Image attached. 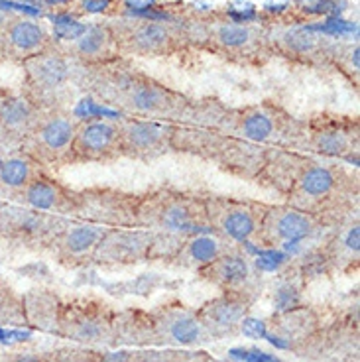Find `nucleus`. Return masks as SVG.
Here are the masks:
<instances>
[{
  "label": "nucleus",
  "mask_w": 360,
  "mask_h": 362,
  "mask_svg": "<svg viewBox=\"0 0 360 362\" xmlns=\"http://www.w3.org/2000/svg\"><path fill=\"white\" fill-rule=\"evenodd\" d=\"M26 325H32L40 331L57 333L59 327V315H62V303L55 293L44 288L26 291L22 296Z\"/></svg>",
  "instance_id": "obj_18"
},
{
  "label": "nucleus",
  "mask_w": 360,
  "mask_h": 362,
  "mask_svg": "<svg viewBox=\"0 0 360 362\" xmlns=\"http://www.w3.org/2000/svg\"><path fill=\"white\" fill-rule=\"evenodd\" d=\"M0 325H26L22 296L0 278Z\"/></svg>",
  "instance_id": "obj_25"
},
{
  "label": "nucleus",
  "mask_w": 360,
  "mask_h": 362,
  "mask_svg": "<svg viewBox=\"0 0 360 362\" xmlns=\"http://www.w3.org/2000/svg\"><path fill=\"white\" fill-rule=\"evenodd\" d=\"M50 4H64V2H69V0H47Z\"/></svg>",
  "instance_id": "obj_42"
},
{
  "label": "nucleus",
  "mask_w": 360,
  "mask_h": 362,
  "mask_svg": "<svg viewBox=\"0 0 360 362\" xmlns=\"http://www.w3.org/2000/svg\"><path fill=\"white\" fill-rule=\"evenodd\" d=\"M42 115L44 110L28 95L0 90V124L18 144L34 130Z\"/></svg>",
  "instance_id": "obj_13"
},
{
  "label": "nucleus",
  "mask_w": 360,
  "mask_h": 362,
  "mask_svg": "<svg viewBox=\"0 0 360 362\" xmlns=\"http://www.w3.org/2000/svg\"><path fill=\"white\" fill-rule=\"evenodd\" d=\"M120 130V150L136 158H156L171 148L173 127L158 120H127Z\"/></svg>",
  "instance_id": "obj_8"
},
{
  "label": "nucleus",
  "mask_w": 360,
  "mask_h": 362,
  "mask_svg": "<svg viewBox=\"0 0 360 362\" xmlns=\"http://www.w3.org/2000/svg\"><path fill=\"white\" fill-rule=\"evenodd\" d=\"M105 226L93 225V223H81V225L62 228L52 238L55 245L57 256L64 264H79L91 260L95 248L99 245L100 236L105 235Z\"/></svg>",
  "instance_id": "obj_14"
},
{
  "label": "nucleus",
  "mask_w": 360,
  "mask_h": 362,
  "mask_svg": "<svg viewBox=\"0 0 360 362\" xmlns=\"http://www.w3.org/2000/svg\"><path fill=\"white\" fill-rule=\"evenodd\" d=\"M284 262H286V254L276 252V250L262 252L260 256H258V260H256L258 268H262V270H266V272L276 270V268H279Z\"/></svg>",
  "instance_id": "obj_34"
},
{
  "label": "nucleus",
  "mask_w": 360,
  "mask_h": 362,
  "mask_svg": "<svg viewBox=\"0 0 360 362\" xmlns=\"http://www.w3.org/2000/svg\"><path fill=\"white\" fill-rule=\"evenodd\" d=\"M0 30H2V34H0L2 52L16 55V57H24V59L40 54V49L44 47L45 40H47L44 30L32 20H18V22H12L10 26L4 24Z\"/></svg>",
  "instance_id": "obj_17"
},
{
  "label": "nucleus",
  "mask_w": 360,
  "mask_h": 362,
  "mask_svg": "<svg viewBox=\"0 0 360 362\" xmlns=\"http://www.w3.org/2000/svg\"><path fill=\"white\" fill-rule=\"evenodd\" d=\"M225 252V243L211 235H197L187 238L181 245L180 252L175 254L173 260H180L183 266L191 268H203L205 264L213 262L215 258L223 256Z\"/></svg>",
  "instance_id": "obj_22"
},
{
  "label": "nucleus",
  "mask_w": 360,
  "mask_h": 362,
  "mask_svg": "<svg viewBox=\"0 0 360 362\" xmlns=\"http://www.w3.org/2000/svg\"><path fill=\"white\" fill-rule=\"evenodd\" d=\"M24 205L30 209H36L42 213H71L75 205V193L67 191L44 173H40L36 180H32L22 189Z\"/></svg>",
  "instance_id": "obj_16"
},
{
  "label": "nucleus",
  "mask_w": 360,
  "mask_h": 362,
  "mask_svg": "<svg viewBox=\"0 0 360 362\" xmlns=\"http://www.w3.org/2000/svg\"><path fill=\"white\" fill-rule=\"evenodd\" d=\"M286 44L291 52H296V54H307V52H311L313 47L317 45V37L315 34L309 30V28H289L288 32H286Z\"/></svg>",
  "instance_id": "obj_30"
},
{
  "label": "nucleus",
  "mask_w": 360,
  "mask_h": 362,
  "mask_svg": "<svg viewBox=\"0 0 360 362\" xmlns=\"http://www.w3.org/2000/svg\"><path fill=\"white\" fill-rule=\"evenodd\" d=\"M77 127L71 118L62 112H45L40 117L34 130L22 140L20 152L34 158L42 165L69 160L73 138Z\"/></svg>",
  "instance_id": "obj_2"
},
{
  "label": "nucleus",
  "mask_w": 360,
  "mask_h": 362,
  "mask_svg": "<svg viewBox=\"0 0 360 362\" xmlns=\"http://www.w3.org/2000/svg\"><path fill=\"white\" fill-rule=\"evenodd\" d=\"M130 362H175V353H162V351H144L134 353Z\"/></svg>",
  "instance_id": "obj_35"
},
{
  "label": "nucleus",
  "mask_w": 360,
  "mask_h": 362,
  "mask_svg": "<svg viewBox=\"0 0 360 362\" xmlns=\"http://www.w3.org/2000/svg\"><path fill=\"white\" fill-rule=\"evenodd\" d=\"M4 24H6V18H4V14L0 12V28L4 26Z\"/></svg>",
  "instance_id": "obj_43"
},
{
  "label": "nucleus",
  "mask_w": 360,
  "mask_h": 362,
  "mask_svg": "<svg viewBox=\"0 0 360 362\" xmlns=\"http://www.w3.org/2000/svg\"><path fill=\"white\" fill-rule=\"evenodd\" d=\"M132 42H134L138 49L158 52V49H163L166 45L170 44V32L162 24L150 22V24H144V26L136 30L132 34Z\"/></svg>",
  "instance_id": "obj_26"
},
{
  "label": "nucleus",
  "mask_w": 360,
  "mask_h": 362,
  "mask_svg": "<svg viewBox=\"0 0 360 362\" xmlns=\"http://www.w3.org/2000/svg\"><path fill=\"white\" fill-rule=\"evenodd\" d=\"M77 40H79V42H77L79 54L85 55V57H99V55L105 54V49H107L110 34H108L107 28L89 26L85 28V32H83Z\"/></svg>",
  "instance_id": "obj_27"
},
{
  "label": "nucleus",
  "mask_w": 360,
  "mask_h": 362,
  "mask_svg": "<svg viewBox=\"0 0 360 362\" xmlns=\"http://www.w3.org/2000/svg\"><path fill=\"white\" fill-rule=\"evenodd\" d=\"M240 331L248 339H266L268 331H266V323L260 319H252V317H244L240 323Z\"/></svg>",
  "instance_id": "obj_33"
},
{
  "label": "nucleus",
  "mask_w": 360,
  "mask_h": 362,
  "mask_svg": "<svg viewBox=\"0 0 360 362\" xmlns=\"http://www.w3.org/2000/svg\"><path fill=\"white\" fill-rule=\"evenodd\" d=\"M297 305V290L288 284V286H281L278 291H276V308H278L279 313L288 311V309L296 308Z\"/></svg>",
  "instance_id": "obj_32"
},
{
  "label": "nucleus",
  "mask_w": 360,
  "mask_h": 362,
  "mask_svg": "<svg viewBox=\"0 0 360 362\" xmlns=\"http://www.w3.org/2000/svg\"><path fill=\"white\" fill-rule=\"evenodd\" d=\"M335 183H337V177L329 168L313 165V168H307L306 172L299 175L297 187L301 191V195H306L309 199H323L327 195H331Z\"/></svg>",
  "instance_id": "obj_23"
},
{
  "label": "nucleus",
  "mask_w": 360,
  "mask_h": 362,
  "mask_svg": "<svg viewBox=\"0 0 360 362\" xmlns=\"http://www.w3.org/2000/svg\"><path fill=\"white\" fill-rule=\"evenodd\" d=\"M42 173V163L24 152L6 156L0 162V183L12 191H22L32 180Z\"/></svg>",
  "instance_id": "obj_21"
},
{
  "label": "nucleus",
  "mask_w": 360,
  "mask_h": 362,
  "mask_svg": "<svg viewBox=\"0 0 360 362\" xmlns=\"http://www.w3.org/2000/svg\"><path fill=\"white\" fill-rule=\"evenodd\" d=\"M132 353L128 351H118V353H107L103 356H97V362H130Z\"/></svg>",
  "instance_id": "obj_39"
},
{
  "label": "nucleus",
  "mask_w": 360,
  "mask_h": 362,
  "mask_svg": "<svg viewBox=\"0 0 360 362\" xmlns=\"http://www.w3.org/2000/svg\"><path fill=\"white\" fill-rule=\"evenodd\" d=\"M152 245V233L148 228L118 226L107 228L100 236L99 245L91 260L105 266H128V264L148 260V250Z\"/></svg>",
  "instance_id": "obj_4"
},
{
  "label": "nucleus",
  "mask_w": 360,
  "mask_h": 362,
  "mask_svg": "<svg viewBox=\"0 0 360 362\" xmlns=\"http://www.w3.org/2000/svg\"><path fill=\"white\" fill-rule=\"evenodd\" d=\"M205 207L211 228L221 230L236 243H248L258 233L262 213L256 205L226 197H207Z\"/></svg>",
  "instance_id": "obj_6"
},
{
  "label": "nucleus",
  "mask_w": 360,
  "mask_h": 362,
  "mask_svg": "<svg viewBox=\"0 0 360 362\" xmlns=\"http://www.w3.org/2000/svg\"><path fill=\"white\" fill-rule=\"evenodd\" d=\"M294 2L307 12H329L333 6L329 0H294Z\"/></svg>",
  "instance_id": "obj_37"
},
{
  "label": "nucleus",
  "mask_w": 360,
  "mask_h": 362,
  "mask_svg": "<svg viewBox=\"0 0 360 362\" xmlns=\"http://www.w3.org/2000/svg\"><path fill=\"white\" fill-rule=\"evenodd\" d=\"M246 299L240 293H226L223 298L209 301L205 308L195 313L207 337H226L236 333L246 317Z\"/></svg>",
  "instance_id": "obj_12"
},
{
  "label": "nucleus",
  "mask_w": 360,
  "mask_h": 362,
  "mask_svg": "<svg viewBox=\"0 0 360 362\" xmlns=\"http://www.w3.org/2000/svg\"><path fill=\"white\" fill-rule=\"evenodd\" d=\"M0 362H45L36 353H0Z\"/></svg>",
  "instance_id": "obj_36"
},
{
  "label": "nucleus",
  "mask_w": 360,
  "mask_h": 362,
  "mask_svg": "<svg viewBox=\"0 0 360 362\" xmlns=\"http://www.w3.org/2000/svg\"><path fill=\"white\" fill-rule=\"evenodd\" d=\"M216 40L226 47H240L248 44L250 30L246 26H236V24H223L216 28Z\"/></svg>",
  "instance_id": "obj_31"
},
{
  "label": "nucleus",
  "mask_w": 360,
  "mask_h": 362,
  "mask_svg": "<svg viewBox=\"0 0 360 362\" xmlns=\"http://www.w3.org/2000/svg\"><path fill=\"white\" fill-rule=\"evenodd\" d=\"M24 67H26L28 81L32 87V93L28 97L44 110L50 97L57 89H62L69 79V64L62 55L36 54L24 59Z\"/></svg>",
  "instance_id": "obj_10"
},
{
  "label": "nucleus",
  "mask_w": 360,
  "mask_h": 362,
  "mask_svg": "<svg viewBox=\"0 0 360 362\" xmlns=\"http://www.w3.org/2000/svg\"><path fill=\"white\" fill-rule=\"evenodd\" d=\"M136 226L148 228L153 235L173 236L181 240L209 235L213 230L209 225L205 199L171 191H160L138 199Z\"/></svg>",
  "instance_id": "obj_1"
},
{
  "label": "nucleus",
  "mask_w": 360,
  "mask_h": 362,
  "mask_svg": "<svg viewBox=\"0 0 360 362\" xmlns=\"http://www.w3.org/2000/svg\"><path fill=\"white\" fill-rule=\"evenodd\" d=\"M153 321V337L156 341L162 343H178V344H195L199 341H205V329L199 323L197 315H193L185 309H171L163 311L162 315L152 319Z\"/></svg>",
  "instance_id": "obj_15"
},
{
  "label": "nucleus",
  "mask_w": 360,
  "mask_h": 362,
  "mask_svg": "<svg viewBox=\"0 0 360 362\" xmlns=\"http://www.w3.org/2000/svg\"><path fill=\"white\" fill-rule=\"evenodd\" d=\"M313 327H315V317L307 309L291 308L278 317V331L281 339L286 341L307 339V335L313 331Z\"/></svg>",
  "instance_id": "obj_24"
},
{
  "label": "nucleus",
  "mask_w": 360,
  "mask_h": 362,
  "mask_svg": "<svg viewBox=\"0 0 360 362\" xmlns=\"http://www.w3.org/2000/svg\"><path fill=\"white\" fill-rule=\"evenodd\" d=\"M14 150H20V144L16 140H12L8 132L0 124V154L10 156V152H14Z\"/></svg>",
  "instance_id": "obj_38"
},
{
  "label": "nucleus",
  "mask_w": 360,
  "mask_h": 362,
  "mask_svg": "<svg viewBox=\"0 0 360 362\" xmlns=\"http://www.w3.org/2000/svg\"><path fill=\"white\" fill-rule=\"evenodd\" d=\"M108 4H110V0H85L83 2L85 10H89V12H103Z\"/></svg>",
  "instance_id": "obj_40"
},
{
  "label": "nucleus",
  "mask_w": 360,
  "mask_h": 362,
  "mask_svg": "<svg viewBox=\"0 0 360 362\" xmlns=\"http://www.w3.org/2000/svg\"><path fill=\"white\" fill-rule=\"evenodd\" d=\"M57 333L71 337L79 343H110L115 335V327L108 321L103 309L87 305H69L62 308Z\"/></svg>",
  "instance_id": "obj_9"
},
{
  "label": "nucleus",
  "mask_w": 360,
  "mask_h": 362,
  "mask_svg": "<svg viewBox=\"0 0 360 362\" xmlns=\"http://www.w3.org/2000/svg\"><path fill=\"white\" fill-rule=\"evenodd\" d=\"M240 132L250 142H264L274 132V120L268 115H264V112H252V115L243 118Z\"/></svg>",
  "instance_id": "obj_28"
},
{
  "label": "nucleus",
  "mask_w": 360,
  "mask_h": 362,
  "mask_svg": "<svg viewBox=\"0 0 360 362\" xmlns=\"http://www.w3.org/2000/svg\"><path fill=\"white\" fill-rule=\"evenodd\" d=\"M127 107L138 115H173L180 109V103L173 99L170 90L150 83H136L127 90Z\"/></svg>",
  "instance_id": "obj_19"
},
{
  "label": "nucleus",
  "mask_w": 360,
  "mask_h": 362,
  "mask_svg": "<svg viewBox=\"0 0 360 362\" xmlns=\"http://www.w3.org/2000/svg\"><path fill=\"white\" fill-rule=\"evenodd\" d=\"M349 136L342 130H323L315 136L317 152L325 156H342L349 150Z\"/></svg>",
  "instance_id": "obj_29"
},
{
  "label": "nucleus",
  "mask_w": 360,
  "mask_h": 362,
  "mask_svg": "<svg viewBox=\"0 0 360 362\" xmlns=\"http://www.w3.org/2000/svg\"><path fill=\"white\" fill-rule=\"evenodd\" d=\"M199 272L205 280L213 281L215 286L225 290H236L250 278V266L246 258L228 252L215 258L213 262L205 264L203 268H199Z\"/></svg>",
  "instance_id": "obj_20"
},
{
  "label": "nucleus",
  "mask_w": 360,
  "mask_h": 362,
  "mask_svg": "<svg viewBox=\"0 0 360 362\" xmlns=\"http://www.w3.org/2000/svg\"><path fill=\"white\" fill-rule=\"evenodd\" d=\"M289 0H266L264 2V6L268 10H284L288 8Z\"/></svg>",
  "instance_id": "obj_41"
},
{
  "label": "nucleus",
  "mask_w": 360,
  "mask_h": 362,
  "mask_svg": "<svg viewBox=\"0 0 360 362\" xmlns=\"http://www.w3.org/2000/svg\"><path fill=\"white\" fill-rule=\"evenodd\" d=\"M120 150V130L107 120H91L77 128L69 160H103Z\"/></svg>",
  "instance_id": "obj_11"
},
{
  "label": "nucleus",
  "mask_w": 360,
  "mask_h": 362,
  "mask_svg": "<svg viewBox=\"0 0 360 362\" xmlns=\"http://www.w3.org/2000/svg\"><path fill=\"white\" fill-rule=\"evenodd\" d=\"M138 199L112 189H89L75 193L73 211L87 223L99 226H136Z\"/></svg>",
  "instance_id": "obj_3"
},
{
  "label": "nucleus",
  "mask_w": 360,
  "mask_h": 362,
  "mask_svg": "<svg viewBox=\"0 0 360 362\" xmlns=\"http://www.w3.org/2000/svg\"><path fill=\"white\" fill-rule=\"evenodd\" d=\"M313 228H315L313 217L301 209L268 207L262 213L260 226L256 235L268 245L284 243L289 248L291 245L309 238L313 235Z\"/></svg>",
  "instance_id": "obj_7"
},
{
  "label": "nucleus",
  "mask_w": 360,
  "mask_h": 362,
  "mask_svg": "<svg viewBox=\"0 0 360 362\" xmlns=\"http://www.w3.org/2000/svg\"><path fill=\"white\" fill-rule=\"evenodd\" d=\"M62 230V221L36 209L0 205V236L14 243L52 240Z\"/></svg>",
  "instance_id": "obj_5"
}]
</instances>
